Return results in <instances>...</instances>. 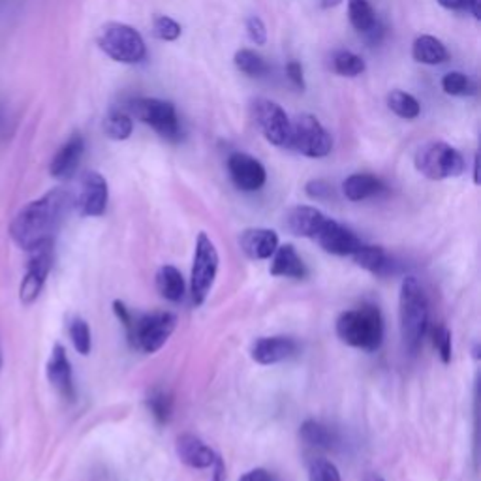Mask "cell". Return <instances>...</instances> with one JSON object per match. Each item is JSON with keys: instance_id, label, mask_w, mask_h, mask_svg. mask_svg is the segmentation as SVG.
<instances>
[{"instance_id": "23", "label": "cell", "mask_w": 481, "mask_h": 481, "mask_svg": "<svg viewBox=\"0 0 481 481\" xmlns=\"http://www.w3.org/2000/svg\"><path fill=\"white\" fill-rule=\"evenodd\" d=\"M351 258H354V262L360 267L374 275H386L392 271L393 266L390 254L382 246H374V245H361L354 254H351Z\"/></svg>"}, {"instance_id": "36", "label": "cell", "mask_w": 481, "mask_h": 481, "mask_svg": "<svg viewBox=\"0 0 481 481\" xmlns=\"http://www.w3.org/2000/svg\"><path fill=\"white\" fill-rule=\"evenodd\" d=\"M310 481H340L339 468L328 459H314L308 466Z\"/></svg>"}, {"instance_id": "42", "label": "cell", "mask_w": 481, "mask_h": 481, "mask_svg": "<svg viewBox=\"0 0 481 481\" xmlns=\"http://www.w3.org/2000/svg\"><path fill=\"white\" fill-rule=\"evenodd\" d=\"M239 481H273V479L266 468H254V470L243 474Z\"/></svg>"}, {"instance_id": "24", "label": "cell", "mask_w": 481, "mask_h": 481, "mask_svg": "<svg viewBox=\"0 0 481 481\" xmlns=\"http://www.w3.org/2000/svg\"><path fill=\"white\" fill-rule=\"evenodd\" d=\"M156 290L164 299L179 303L184 298V278L173 266H162L156 273Z\"/></svg>"}, {"instance_id": "35", "label": "cell", "mask_w": 481, "mask_h": 481, "mask_svg": "<svg viewBox=\"0 0 481 481\" xmlns=\"http://www.w3.org/2000/svg\"><path fill=\"white\" fill-rule=\"evenodd\" d=\"M152 37L162 42H173L181 37V25L168 16H158L152 23Z\"/></svg>"}, {"instance_id": "2", "label": "cell", "mask_w": 481, "mask_h": 481, "mask_svg": "<svg viewBox=\"0 0 481 481\" xmlns=\"http://www.w3.org/2000/svg\"><path fill=\"white\" fill-rule=\"evenodd\" d=\"M113 312L124 326L131 344L145 354H154L162 348L177 328V316L172 312L140 314L128 308L122 301H113Z\"/></svg>"}, {"instance_id": "20", "label": "cell", "mask_w": 481, "mask_h": 481, "mask_svg": "<svg viewBox=\"0 0 481 481\" xmlns=\"http://www.w3.org/2000/svg\"><path fill=\"white\" fill-rule=\"evenodd\" d=\"M239 246L250 260H269L278 248V235L267 228H248L239 235Z\"/></svg>"}, {"instance_id": "27", "label": "cell", "mask_w": 481, "mask_h": 481, "mask_svg": "<svg viewBox=\"0 0 481 481\" xmlns=\"http://www.w3.org/2000/svg\"><path fill=\"white\" fill-rule=\"evenodd\" d=\"M134 122L128 111L122 110H111L104 120V132L110 140L124 141L132 136Z\"/></svg>"}, {"instance_id": "47", "label": "cell", "mask_w": 481, "mask_h": 481, "mask_svg": "<svg viewBox=\"0 0 481 481\" xmlns=\"http://www.w3.org/2000/svg\"><path fill=\"white\" fill-rule=\"evenodd\" d=\"M342 3V0H322V8H335Z\"/></svg>"}, {"instance_id": "34", "label": "cell", "mask_w": 481, "mask_h": 481, "mask_svg": "<svg viewBox=\"0 0 481 481\" xmlns=\"http://www.w3.org/2000/svg\"><path fill=\"white\" fill-rule=\"evenodd\" d=\"M442 89H444L445 94H452V96H470V94H474L472 81L461 72L445 74L444 79H442Z\"/></svg>"}, {"instance_id": "39", "label": "cell", "mask_w": 481, "mask_h": 481, "mask_svg": "<svg viewBox=\"0 0 481 481\" xmlns=\"http://www.w3.org/2000/svg\"><path fill=\"white\" fill-rule=\"evenodd\" d=\"M305 192L312 200H329L333 196V186L322 179H314L307 183Z\"/></svg>"}, {"instance_id": "11", "label": "cell", "mask_w": 481, "mask_h": 481, "mask_svg": "<svg viewBox=\"0 0 481 481\" xmlns=\"http://www.w3.org/2000/svg\"><path fill=\"white\" fill-rule=\"evenodd\" d=\"M74 207L81 216H102L108 209L110 188L104 175L99 172H85L72 194Z\"/></svg>"}, {"instance_id": "6", "label": "cell", "mask_w": 481, "mask_h": 481, "mask_svg": "<svg viewBox=\"0 0 481 481\" xmlns=\"http://www.w3.org/2000/svg\"><path fill=\"white\" fill-rule=\"evenodd\" d=\"M415 170L431 181L459 177L465 172V158L457 149L444 141H431L415 152Z\"/></svg>"}, {"instance_id": "1", "label": "cell", "mask_w": 481, "mask_h": 481, "mask_svg": "<svg viewBox=\"0 0 481 481\" xmlns=\"http://www.w3.org/2000/svg\"><path fill=\"white\" fill-rule=\"evenodd\" d=\"M72 194L67 188H53L35 202L26 204L12 220L10 235L14 243L30 252L46 243L55 241V234L62 226L70 207Z\"/></svg>"}, {"instance_id": "38", "label": "cell", "mask_w": 481, "mask_h": 481, "mask_svg": "<svg viewBox=\"0 0 481 481\" xmlns=\"http://www.w3.org/2000/svg\"><path fill=\"white\" fill-rule=\"evenodd\" d=\"M246 32H248V38L256 46H266V42H267V28H266L264 21L258 16H252V17L246 19Z\"/></svg>"}, {"instance_id": "37", "label": "cell", "mask_w": 481, "mask_h": 481, "mask_svg": "<svg viewBox=\"0 0 481 481\" xmlns=\"http://www.w3.org/2000/svg\"><path fill=\"white\" fill-rule=\"evenodd\" d=\"M433 344L438 351V356L442 360L444 365H447L452 361V351H454V346H452V331L447 329L445 326H436V329L433 331Z\"/></svg>"}, {"instance_id": "41", "label": "cell", "mask_w": 481, "mask_h": 481, "mask_svg": "<svg viewBox=\"0 0 481 481\" xmlns=\"http://www.w3.org/2000/svg\"><path fill=\"white\" fill-rule=\"evenodd\" d=\"M12 117L8 113V110L5 108V104H0V141H5L10 138L12 134Z\"/></svg>"}, {"instance_id": "7", "label": "cell", "mask_w": 481, "mask_h": 481, "mask_svg": "<svg viewBox=\"0 0 481 481\" xmlns=\"http://www.w3.org/2000/svg\"><path fill=\"white\" fill-rule=\"evenodd\" d=\"M286 149H294L308 158H324L333 151V140L322 122L303 113L290 120V140Z\"/></svg>"}, {"instance_id": "40", "label": "cell", "mask_w": 481, "mask_h": 481, "mask_svg": "<svg viewBox=\"0 0 481 481\" xmlns=\"http://www.w3.org/2000/svg\"><path fill=\"white\" fill-rule=\"evenodd\" d=\"M286 74H288V78L292 79V83H294L298 89L305 90L307 85H305V76H303V67H301V62H298V60H290V62H288Z\"/></svg>"}, {"instance_id": "45", "label": "cell", "mask_w": 481, "mask_h": 481, "mask_svg": "<svg viewBox=\"0 0 481 481\" xmlns=\"http://www.w3.org/2000/svg\"><path fill=\"white\" fill-rule=\"evenodd\" d=\"M438 3L447 10H461L465 8V0H438Z\"/></svg>"}, {"instance_id": "8", "label": "cell", "mask_w": 481, "mask_h": 481, "mask_svg": "<svg viewBox=\"0 0 481 481\" xmlns=\"http://www.w3.org/2000/svg\"><path fill=\"white\" fill-rule=\"evenodd\" d=\"M218 264H220V256L214 243L207 234L202 232L196 241L194 264H192V275H190V294L196 307L205 303L218 273Z\"/></svg>"}, {"instance_id": "49", "label": "cell", "mask_w": 481, "mask_h": 481, "mask_svg": "<svg viewBox=\"0 0 481 481\" xmlns=\"http://www.w3.org/2000/svg\"><path fill=\"white\" fill-rule=\"evenodd\" d=\"M0 371H3V350H0Z\"/></svg>"}, {"instance_id": "25", "label": "cell", "mask_w": 481, "mask_h": 481, "mask_svg": "<svg viewBox=\"0 0 481 481\" xmlns=\"http://www.w3.org/2000/svg\"><path fill=\"white\" fill-rule=\"evenodd\" d=\"M412 57L413 60H418L422 64H429V67H434V64H442L450 57L445 46L434 38V37H420L413 42L412 47Z\"/></svg>"}, {"instance_id": "15", "label": "cell", "mask_w": 481, "mask_h": 481, "mask_svg": "<svg viewBox=\"0 0 481 481\" xmlns=\"http://www.w3.org/2000/svg\"><path fill=\"white\" fill-rule=\"evenodd\" d=\"M47 380L51 386L64 397V399H74V376H72V363L68 360L67 350L62 344H55L51 350V356L46 367Z\"/></svg>"}, {"instance_id": "30", "label": "cell", "mask_w": 481, "mask_h": 481, "mask_svg": "<svg viewBox=\"0 0 481 481\" xmlns=\"http://www.w3.org/2000/svg\"><path fill=\"white\" fill-rule=\"evenodd\" d=\"M365 60L351 53V51H337L333 55V70L339 74V76H346V78H356V76H361L365 72Z\"/></svg>"}, {"instance_id": "26", "label": "cell", "mask_w": 481, "mask_h": 481, "mask_svg": "<svg viewBox=\"0 0 481 481\" xmlns=\"http://www.w3.org/2000/svg\"><path fill=\"white\" fill-rule=\"evenodd\" d=\"M299 436H301L303 444L316 447V450H331L333 444H335L333 431L328 425L319 423L316 420H307L299 427Z\"/></svg>"}, {"instance_id": "19", "label": "cell", "mask_w": 481, "mask_h": 481, "mask_svg": "<svg viewBox=\"0 0 481 481\" xmlns=\"http://www.w3.org/2000/svg\"><path fill=\"white\" fill-rule=\"evenodd\" d=\"M175 454L179 461L190 468H209L214 463L216 454L196 434H181L175 440Z\"/></svg>"}, {"instance_id": "10", "label": "cell", "mask_w": 481, "mask_h": 481, "mask_svg": "<svg viewBox=\"0 0 481 481\" xmlns=\"http://www.w3.org/2000/svg\"><path fill=\"white\" fill-rule=\"evenodd\" d=\"M53 243H46L35 250H30V260L26 266V273L19 286V301L25 307L35 303L46 286V280L53 269Z\"/></svg>"}, {"instance_id": "33", "label": "cell", "mask_w": 481, "mask_h": 481, "mask_svg": "<svg viewBox=\"0 0 481 481\" xmlns=\"http://www.w3.org/2000/svg\"><path fill=\"white\" fill-rule=\"evenodd\" d=\"M70 339L76 348L78 354L89 356L92 348V337H90V328L83 318H74L70 324Z\"/></svg>"}, {"instance_id": "31", "label": "cell", "mask_w": 481, "mask_h": 481, "mask_svg": "<svg viewBox=\"0 0 481 481\" xmlns=\"http://www.w3.org/2000/svg\"><path fill=\"white\" fill-rule=\"evenodd\" d=\"M234 60H235V67L243 74H246L250 78H260V76L267 74V70H269L267 62L258 53H254L250 49H239L235 53V58Z\"/></svg>"}, {"instance_id": "29", "label": "cell", "mask_w": 481, "mask_h": 481, "mask_svg": "<svg viewBox=\"0 0 481 481\" xmlns=\"http://www.w3.org/2000/svg\"><path fill=\"white\" fill-rule=\"evenodd\" d=\"M388 106L390 110L399 115L401 119H406V120H412V119H418L420 117V102L413 99L412 94L404 92V90H393L390 96H388Z\"/></svg>"}, {"instance_id": "46", "label": "cell", "mask_w": 481, "mask_h": 481, "mask_svg": "<svg viewBox=\"0 0 481 481\" xmlns=\"http://www.w3.org/2000/svg\"><path fill=\"white\" fill-rule=\"evenodd\" d=\"M477 168H479V156H474V183L479 184V175H477Z\"/></svg>"}, {"instance_id": "5", "label": "cell", "mask_w": 481, "mask_h": 481, "mask_svg": "<svg viewBox=\"0 0 481 481\" xmlns=\"http://www.w3.org/2000/svg\"><path fill=\"white\" fill-rule=\"evenodd\" d=\"M96 42L110 58L120 64H138L147 55V47L140 32L124 23H106L100 28Z\"/></svg>"}, {"instance_id": "17", "label": "cell", "mask_w": 481, "mask_h": 481, "mask_svg": "<svg viewBox=\"0 0 481 481\" xmlns=\"http://www.w3.org/2000/svg\"><path fill=\"white\" fill-rule=\"evenodd\" d=\"M85 152V140L79 134H74L68 138V141L64 143L57 154L53 156L51 164H49V173L51 177L58 179V181H67L70 179L76 170L81 164V158Z\"/></svg>"}, {"instance_id": "16", "label": "cell", "mask_w": 481, "mask_h": 481, "mask_svg": "<svg viewBox=\"0 0 481 481\" xmlns=\"http://www.w3.org/2000/svg\"><path fill=\"white\" fill-rule=\"evenodd\" d=\"M298 344L290 337H262L250 348V358L260 365H275L296 354Z\"/></svg>"}, {"instance_id": "12", "label": "cell", "mask_w": 481, "mask_h": 481, "mask_svg": "<svg viewBox=\"0 0 481 481\" xmlns=\"http://www.w3.org/2000/svg\"><path fill=\"white\" fill-rule=\"evenodd\" d=\"M252 117L269 143L284 149L288 147V140H290V119H288L286 111L278 104L266 99L254 100Z\"/></svg>"}, {"instance_id": "43", "label": "cell", "mask_w": 481, "mask_h": 481, "mask_svg": "<svg viewBox=\"0 0 481 481\" xmlns=\"http://www.w3.org/2000/svg\"><path fill=\"white\" fill-rule=\"evenodd\" d=\"M213 481H226V465H224V461H222V457L220 455H216L214 457V463H213Z\"/></svg>"}, {"instance_id": "14", "label": "cell", "mask_w": 481, "mask_h": 481, "mask_svg": "<svg viewBox=\"0 0 481 481\" xmlns=\"http://www.w3.org/2000/svg\"><path fill=\"white\" fill-rule=\"evenodd\" d=\"M228 172L234 184L243 192L260 190L267 181L266 168L258 160L245 152H234L228 158Z\"/></svg>"}, {"instance_id": "32", "label": "cell", "mask_w": 481, "mask_h": 481, "mask_svg": "<svg viewBox=\"0 0 481 481\" xmlns=\"http://www.w3.org/2000/svg\"><path fill=\"white\" fill-rule=\"evenodd\" d=\"M147 406L158 423H168L172 418V397L164 390H152L147 397Z\"/></svg>"}, {"instance_id": "18", "label": "cell", "mask_w": 481, "mask_h": 481, "mask_svg": "<svg viewBox=\"0 0 481 481\" xmlns=\"http://www.w3.org/2000/svg\"><path fill=\"white\" fill-rule=\"evenodd\" d=\"M326 214L322 211H318L316 207L310 205H298L294 209L288 211L284 218V228L296 237H308L314 239L319 228L324 226Z\"/></svg>"}, {"instance_id": "13", "label": "cell", "mask_w": 481, "mask_h": 481, "mask_svg": "<svg viewBox=\"0 0 481 481\" xmlns=\"http://www.w3.org/2000/svg\"><path fill=\"white\" fill-rule=\"evenodd\" d=\"M314 241H318V245L322 246L326 252L335 254V256H351L363 245L361 239L354 232L348 230L346 226H342L340 222L329 216L326 218L324 226L319 228V232L316 234Z\"/></svg>"}, {"instance_id": "48", "label": "cell", "mask_w": 481, "mask_h": 481, "mask_svg": "<svg viewBox=\"0 0 481 481\" xmlns=\"http://www.w3.org/2000/svg\"><path fill=\"white\" fill-rule=\"evenodd\" d=\"M363 481H386V479H383V477L378 476V474H367Z\"/></svg>"}, {"instance_id": "21", "label": "cell", "mask_w": 481, "mask_h": 481, "mask_svg": "<svg viewBox=\"0 0 481 481\" xmlns=\"http://www.w3.org/2000/svg\"><path fill=\"white\" fill-rule=\"evenodd\" d=\"M269 271L273 277H286V278L307 277V267L301 260V256L294 248V245H282L275 250Z\"/></svg>"}, {"instance_id": "9", "label": "cell", "mask_w": 481, "mask_h": 481, "mask_svg": "<svg viewBox=\"0 0 481 481\" xmlns=\"http://www.w3.org/2000/svg\"><path fill=\"white\" fill-rule=\"evenodd\" d=\"M126 111H131V117H136L143 124H149L164 140H181V124L173 104L158 99H136L126 104Z\"/></svg>"}, {"instance_id": "22", "label": "cell", "mask_w": 481, "mask_h": 481, "mask_svg": "<svg viewBox=\"0 0 481 481\" xmlns=\"http://www.w3.org/2000/svg\"><path fill=\"white\" fill-rule=\"evenodd\" d=\"M383 190H386V184H383V181L374 177V175H369V173H354L342 183V192H344L346 200H350V202L369 200L372 196L382 194Z\"/></svg>"}, {"instance_id": "44", "label": "cell", "mask_w": 481, "mask_h": 481, "mask_svg": "<svg viewBox=\"0 0 481 481\" xmlns=\"http://www.w3.org/2000/svg\"><path fill=\"white\" fill-rule=\"evenodd\" d=\"M465 8L476 17H481V0H465Z\"/></svg>"}, {"instance_id": "4", "label": "cell", "mask_w": 481, "mask_h": 481, "mask_svg": "<svg viewBox=\"0 0 481 481\" xmlns=\"http://www.w3.org/2000/svg\"><path fill=\"white\" fill-rule=\"evenodd\" d=\"M335 329L344 344L365 351H376L383 340V318L376 305L367 303L342 312Z\"/></svg>"}, {"instance_id": "3", "label": "cell", "mask_w": 481, "mask_h": 481, "mask_svg": "<svg viewBox=\"0 0 481 481\" xmlns=\"http://www.w3.org/2000/svg\"><path fill=\"white\" fill-rule=\"evenodd\" d=\"M399 322L406 350L415 351L420 348L429 324V301L423 286L415 277H406L401 284Z\"/></svg>"}, {"instance_id": "28", "label": "cell", "mask_w": 481, "mask_h": 481, "mask_svg": "<svg viewBox=\"0 0 481 481\" xmlns=\"http://www.w3.org/2000/svg\"><path fill=\"white\" fill-rule=\"evenodd\" d=\"M348 16L351 26L361 32V35H367V32L378 23V17L369 0H348Z\"/></svg>"}]
</instances>
